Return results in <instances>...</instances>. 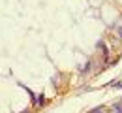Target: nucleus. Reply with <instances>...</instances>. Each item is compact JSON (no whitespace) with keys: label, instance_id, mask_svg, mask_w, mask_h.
Returning a JSON list of instances; mask_svg holds the SVG:
<instances>
[{"label":"nucleus","instance_id":"1","mask_svg":"<svg viewBox=\"0 0 122 113\" xmlns=\"http://www.w3.org/2000/svg\"><path fill=\"white\" fill-rule=\"evenodd\" d=\"M115 32L118 34V38H122V23H120V21L115 23Z\"/></svg>","mask_w":122,"mask_h":113},{"label":"nucleus","instance_id":"2","mask_svg":"<svg viewBox=\"0 0 122 113\" xmlns=\"http://www.w3.org/2000/svg\"><path fill=\"white\" fill-rule=\"evenodd\" d=\"M117 113H122V104H115V108H113Z\"/></svg>","mask_w":122,"mask_h":113},{"label":"nucleus","instance_id":"3","mask_svg":"<svg viewBox=\"0 0 122 113\" xmlns=\"http://www.w3.org/2000/svg\"><path fill=\"white\" fill-rule=\"evenodd\" d=\"M92 113H103V109H100V108H98V109H92Z\"/></svg>","mask_w":122,"mask_h":113}]
</instances>
